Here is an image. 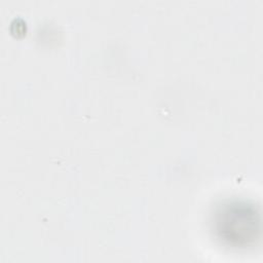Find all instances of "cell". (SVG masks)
<instances>
[{
    "label": "cell",
    "instance_id": "obj_1",
    "mask_svg": "<svg viewBox=\"0 0 263 263\" xmlns=\"http://www.w3.org/2000/svg\"><path fill=\"white\" fill-rule=\"evenodd\" d=\"M214 227L217 235L226 243L235 247L249 246L260 235L259 210L247 201H228L217 209Z\"/></svg>",
    "mask_w": 263,
    "mask_h": 263
}]
</instances>
